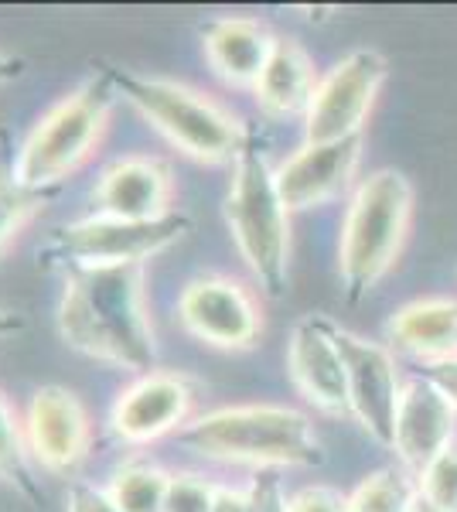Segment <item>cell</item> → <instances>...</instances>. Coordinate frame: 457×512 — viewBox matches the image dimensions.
<instances>
[{
    "mask_svg": "<svg viewBox=\"0 0 457 512\" xmlns=\"http://www.w3.org/2000/svg\"><path fill=\"white\" fill-rule=\"evenodd\" d=\"M219 485L195 472H174L161 512H212Z\"/></svg>",
    "mask_w": 457,
    "mask_h": 512,
    "instance_id": "cell-25",
    "label": "cell"
},
{
    "mask_svg": "<svg viewBox=\"0 0 457 512\" xmlns=\"http://www.w3.org/2000/svg\"><path fill=\"white\" fill-rule=\"evenodd\" d=\"M287 512H348V495L328 485H307L287 495Z\"/></svg>",
    "mask_w": 457,
    "mask_h": 512,
    "instance_id": "cell-26",
    "label": "cell"
},
{
    "mask_svg": "<svg viewBox=\"0 0 457 512\" xmlns=\"http://www.w3.org/2000/svg\"><path fill=\"white\" fill-rule=\"evenodd\" d=\"M338 349H342L348 376V410L372 441L393 448L396 410L403 396V379L393 352L345 328H338Z\"/></svg>",
    "mask_w": 457,
    "mask_h": 512,
    "instance_id": "cell-10",
    "label": "cell"
},
{
    "mask_svg": "<svg viewBox=\"0 0 457 512\" xmlns=\"http://www.w3.org/2000/svg\"><path fill=\"white\" fill-rule=\"evenodd\" d=\"M58 335L69 349L127 373H154L157 335L144 267L72 270L58 297Z\"/></svg>",
    "mask_w": 457,
    "mask_h": 512,
    "instance_id": "cell-1",
    "label": "cell"
},
{
    "mask_svg": "<svg viewBox=\"0 0 457 512\" xmlns=\"http://www.w3.org/2000/svg\"><path fill=\"white\" fill-rule=\"evenodd\" d=\"M389 79V62L376 48H355L328 76H321L304 113V144H335L362 137L365 120Z\"/></svg>",
    "mask_w": 457,
    "mask_h": 512,
    "instance_id": "cell-8",
    "label": "cell"
},
{
    "mask_svg": "<svg viewBox=\"0 0 457 512\" xmlns=\"http://www.w3.org/2000/svg\"><path fill=\"white\" fill-rule=\"evenodd\" d=\"M191 233L185 212H171L161 219H116V216H86L65 222L48 239L45 256L62 263L65 270H110V267H144L151 256L171 250Z\"/></svg>",
    "mask_w": 457,
    "mask_h": 512,
    "instance_id": "cell-7",
    "label": "cell"
},
{
    "mask_svg": "<svg viewBox=\"0 0 457 512\" xmlns=\"http://www.w3.org/2000/svg\"><path fill=\"white\" fill-rule=\"evenodd\" d=\"M65 512H120V506L110 499V492L89 482H72L65 492Z\"/></svg>",
    "mask_w": 457,
    "mask_h": 512,
    "instance_id": "cell-27",
    "label": "cell"
},
{
    "mask_svg": "<svg viewBox=\"0 0 457 512\" xmlns=\"http://www.w3.org/2000/svg\"><path fill=\"white\" fill-rule=\"evenodd\" d=\"M28 454L48 475H76L93 451V420L69 386H41L24 414Z\"/></svg>",
    "mask_w": 457,
    "mask_h": 512,
    "instance_id": "cell-11",
    "label": "cell"
},
{
    "mask_svg": "<svg viewBox=\"0 0 457 512\" xmlns=\"http://www.w3.org/2000/svg\"><path fill=\"white\" fill-rule=\"evenodd\" d=\"M96 205L103 216L116 219H161L174 209V175L161 158L130 154L113 161L96 181Z\"/></svg>",
    "mask_w": 457,
    "mask_h": 512,
    "instance_id": "cell-16",
    "label": "cell"
},
{
    "mask_svg": "<svg viewBox=\"0 0 457 512\" xmlns=\"http://www.w3.org/2000/svg\"><path fill=\"white\" fill-rule=\"evenodd\" d=\"M410 222L413 185L403 171L379 168L355 188L338 239V277L345 304H362L396 267L410 236Z\"/></svg>",
    "mask_w": 457,
    "mask_h": 512,
    "instance_id": "cell-4",
    "label": "cell"
},
{
    "mask_svg": "<svg viewBox=\"0 0 457 512\" xmlns=\"http://www.w3.org/2000/svg\"><path fill=\"white\" fill-rule=\"evenodd\" d=\"M28 458L31 454H28V441H24V420L11 407L4 390H0V482L24 495V499L38 502L41 492L35 475H31Z\"/></svg>",
    "mask_w": 457,
    "mask_h": 512,
    "instance_id": "cell-21",
    "label": "cell"
},
{
    "mask_svg": "<svg viewBox=\"0 0 457 512\" xmlns=\"http://www.w3.org/2000/svg\"><path fill=\"white\" fill-rule=\"evenodd\" d=\"M318 82L321 76H318V69H314L311 55H307L294 38L277 35V45H273L267 69H263L260 82L253 86V96H256V106L273 120L304 117Z\"/></svg>",
    "mask_w": 457,
    "mask_h": 512,
    "instance_id": "cell-18",
    "label": "cell"
},
{
    "mask_svg": "<svg viewBox=\"0 0 457 512\" xmlns=\"http://www.w3.org/2000/svg\"><path fill=\"white\" fill-rule=\"evenodd\" d=\"M413 499H417V492L403 472L379 468L355 485V492L348 495V512H410Z\"/></svg>",
    "mask_w": 457,
    "mask_h": 512,
    "instance_id": "cell-23",
    "label": "cell"
},
{
    "mask_svg": "<svg viewBox=\"0 0 457 512\" xmlns=\"http://www.w3.org/2000/svg\"><path fill=\"white\" fill-rule=\"evenodd\" d=\"M427 383H434L440 393L451 400V407L457 410V355H451V359H440V362H427L420 373Z\"/></svg>",
    "mask_w": 457,
    "mask_h": 512,
    "instance_id": "cell-29",
    "label": "cell"
},
{
    "mask_svg": "<svg viewBox=\"0 0 457 512\" xmlns=\"http://www.w3.org/2000/svg\"><path fill=\"white\" fill-rule=\"evenodd\" d=\"M410 512H440V509L430 506L427 499H420V495H417V499H413V506H410Z\"/></svg>",
    "mask_w": 457,
    "mask_h": 512,
    "instance_id": "cell-33",
    "label": "cell"
},
{
    "mask_svg": "<svg viewBox=\"0 0 457 512\" xmlns=\"http://www.w3.org/2000/svg\"><path fill=\"white\" fill-rule=\"evenodd\" d=\"M48 195L28 192L14 181L11 171L0 168V260L14 250V243L28 233V226L41 216Z\"/></svg>",
    "mask_w": 457,
    "mask_h": 512,
    "instance_id": "cell-22",
    "label": "cell"
},
{
    "mask_svg": "<svg viewBox=\"0 0 457 512\" xmlns=\"http://www.w3.org/2000/svg\"><path fill=\"white\" fill-rule=\"evenodd\" d=\"M417 495L440 512H457V441L417 475Z\"/></svg>",
    "mask_w": 457,
    "mask_h": 512,
    "instance_id": "cell-24",
    "label": "cell"
},
{
    "mask_svg": "<svg viewBox=\"0 0 457 512\" xmlns=\"http://www.w3.org/2000/svg\"><path fill=\"white\" fill-rule=\"evenodd\" d=\"M171 472L151 461H127L110 478V499L120 506V512H161L168 499Z\"/></svg>",
    "mask_w": 457,
    "mask_h": 512,
    "instance_id": "cell-20",
    "label": "cell"
},
{
    "mask_svg": "<svg viewBox=\"0 0 457 512\" xmlns=\"http://www.w3.org/2000/svg\"><path fill=\"white\" fill-rule=\"evenodd\" d=\"M457 410L444 393L423 376L406 379L400 410H396L393 451L413 475H420L437 454H444L457 441Z\"/></svg>",
    "mask_w": 457,
    "mask_h": 512,
    "instance_id": "cell-15",
    "label": "cell"
},
{
    "mask_svg": "<svg viewBox=\"0 0 457 512\" xmlns=\"http://www.w3.org/2000/svg\"><path fill=\"white\" fill-rule=\"evenodd\" d=\"M24 76V59H18V55L4 52L0 48V86H7V82L21 79Z\"/></svg>",
    "mask_w": 457,
    "mask_h": 512,
    "instance_id": "cell-31",
    "label": "cell"
},
{
    "mask_svg": "<svg viewBox=\"0 0 457 512\" xmlns=\"http://www.w3.org/2000/svg\"><path fill=\"white\" fill-rule=\"evenodd\" d=\"M181 448L222 465L249 468H318L324 465V444L314 420L280 403H243L219 407L212 414L188 420L174 434Z\"/></svg>",
    "mask_w": 457,
    "mask_h": 512,
    "instance_id": "cell-2",
    "label": "cell"
},
{
    "mask_svg": "<svg viewBox=\"0 0 457 512\" xmlns=\"http://www.w3.org/2000/svg\"><path fill=\"white\" fill-rule=\"evenodd\" d=\"M178 318L191 338L222 352H246L263 335V315L253 291L222 274L188 280L178 297Z\"/></svg>",
    "mask_w": 457,
    "mask_h": 512,
    "instance_id": "cell-9",
    "label": "cell"
},
{
    "mask_svg": "<svg viewBox=\"0 0 457 512\" xmlns=\"http://www.w3.org/2000/svg\"><path fill=\"white\" fill-rule=\"evenodd\" d=\"M212 512H253V495L249 489H232V485H219L212 502Z\"/></svg>",
    "mask_w": 457,
    "mask_h": 512,
    "instance_id": "cell-30",
    "label": "cell"
},
{
    "mask_svg": "<svg viewBox=\"0 0 457 512\" xmlns=\"http://www.w3.org/2000/svg\"><path fill=\"white\" fill-rule=\"evenodd\" d=\"M205 59L226 86L253 89L267 69L277 35L256 18H219L202 35Z\"/></svg>",
    "mask_w": 457,
    "mask_h": 512,
    "instance_id": "cell-17",
    "label": "cell"
},
{
    "mask_svg": "<svg viewBox=\"0 0 457 512\" xmlns=\"http://www.w3.org/2000/svg\"><path fill=\"white\" fill-rule=\"evenodd\" d=\"M195 410V386L181 373H154L137 376L127 390L113 400L110 427L123 444H154L168 434H178L188 427Z\"/></svg>",
    "mask_w": 457,
    "mask_h": 512,
    "instance_id": "cell-12",
    "label": "cell"
},
{
    "mask_svg": "<svg viewBox=\"0 0 457 512\" xmlns=\"http://www.w3.org/2000/svg\"><path fill=\"white\" fill-rule=\"evenodd\" d=\"M18 332H24V318L14 315V311H7V308H0V338H11Z\"/></svg>",
    "mask_w": 457,
    "mask_h": 512,
    "instance_id": "cell-32",
    "label": "cell"
},
{
    "mask_svg": "<svg viewBox=\"0 0 457 512\" xmlns=\"http://www.w3.org/2000/svg\"><path fill=\"white\" fill-rule=\"evenodd\" d=\"M222 216L239 256L263 294L280 297L290 277V216L277 188V168L253 137L232 161V181Z\"/></svg>",
    "mask_w": 457,
    "mask_h": 512,
    "instance_id": "cell-5",
    "label": "cell"
},
{
    "mask_svg": "<svg viewBox=\"0 0 457 512\" xmlns=\"http://www.w3.org/2000/svg\"><path fill=\"white\" fill-rule=\"evenodd\" d=\"M249 495H253V512H287V495L280 489L277 475L263 472L260 478H253Z\"/></svg>",
    "mask_w": 457,
    "mask_h": 512,
    "instance_id": "cell-28",
    "label": "cell"
},
{
    "mask_svg": "<svg viewBox=\"0 0 457 512\" xmlns=\"http://www.w3.org/2000/svg\"><path fill=\"white\" fill-rule=\"evenodd\" d=\"M362 137L335 140V144H301L277 168V188L290 212H307L328 205L348 192L362 161Z\"/></svg>",
    "mask_w": 457,
    "mask_h": 512,
    "instance_id": "cell-14",
    "label": "cell"
},
{
    "mask_svg": "<svg viewBox=\"0 0 457 512\" xmlns=\"http://www.w3.org/2000/svg\"><path fill=\"white\" fill-rule=\"evenodd\" d=\"M106 72H110L116 93L185 158L198 164H226L236 161L246 147L249 130L243 127V120L202 89L161 76H137V72L116 69Z\"/></svg>",
    "mask_w": 457,
    "mask_h": 512,
    "instance_id": "cell-6",
    "label": "cell"
},
{
    "mask_svg": "<svg viewBox=\"0 0 457 512\" xmlns=\"http://www.w3.org/2000/svg\"><path fill=\"white\" fill-rule=\"evenodd\" d=\"M287 373L297 393L324 417H352L348 410V376L338 349V325L321 315H307L290 328Z\"/></svg>",
    "mask_w": 457,
    "mask_h": 512,
    "instance_id": "cell-13",
    "label": "cell"
},
{
    "mask_svg": "<svg viewBox=\"0 0 457 512\" xmlns=\"http://www.w3.org/2000/svg\"><path fill=\"white\" fill-rule=\"evenodd\" d=\"M389 342L413 359L440 362L457 355V297H423L410 301L389 318Z\"/></svg>",
    "mask_w": 457,
    "mask_h": 512,
    "instance_id": "cell-19",
    "label": "cell"
},
{
    "mask_svg": "<svg viewBox=\"0 0 457 512\" xmlns=\"http://www.w3.org/2000/svg\"><path fill=\"white\" fill-rule=\"evenodd\" d=\"M116 99H120V93H116L106 69L82 79L24 137L11 168L14 181L28 192L48 195L65 178L76 175L103 144Z\"/></svg>",
    "mask_w": 457,
    "mask_h": 512,
    "instance_id": "cell-3",
    "label": "cell"
}]
</instances>
